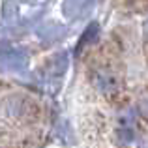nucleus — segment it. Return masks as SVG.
<instances>
[{
  "instance_id": "obj_1",
  "label": "nucleus",
  "mask_w": 148,
  "mask_h": 148,
  "mask_svg": "<svg viewBox=\"0 0 148 148\" xmlns=\"http://www.w3.org/2000/svg\"><path fill=\"white\" fill-rule=\"evenodd\" d=\"M92 83L105 96H116L122 90V77L112 66L103 64L92 69Z\"/></svg>"
},
{
  "instance_id": "obj_2",
  "label": "nucleus",
  "mask_w": 148,
  "mask_h": 148,
  "mask_svg": "<svg viewBox=\"0 0 148 148\" xmlns=\"http://www.w3.org/2000/svg\"><path fill=\"white\" fill-rule=\"evenodd\" d=\"M96 36H98V25H96V23H92V25L88 26L86 30H84V36L81 38V41L77 43V49H75V53L79 54L81 51H83V47H84V45H86V43H92V41L96 40Z\"/></svg>"
},
{
  "instance_id": "obj_3",
  "label": "nucleus",
  "mask_w": 148,
  "mask_h": 148,
  "mask_svg": "<svg viewBox=\"0 0 148 148\" xmlns=\"http://www.w3.org/2000/svg\"><path fill=\"white\" fill-rule=\"evenodd\" d=\"M137 107H139V111H141V114L148 120V92H145V94H143L141 98H139Z\"/></svg>"
},
{
  "instance_id": "obj_4",
  "label": "nucleus",
  "mask_w": 148,
  "mask_h": 148,
  "mask_svg": "<svg viewBox=\"0 0 148 148\" xmlns=\"http://www.w3.org/2000/svg\"><path fill=\"white\" fill-rule=\"evenodd\" d=\"M131 6H135L137 10H141V8H146L148 6V0H130Z\"/></svg>"
},
{
  "instance_id": "obj_5",
  "label": "nucleus",
  "mask_w": 148,
  "mask_h": 148,
  "mask_svg": "<svg viewBox=\"0 0 148 148\" xmlns=\"http://www.w3.org/2000/svg\"><path fill=\"white\" fill-rule=\"evenodd\" d=\"M145 41H146V51H148V21L145 23Z\"/></svg>"
},
{
  "instance_id": "obj_6",
  "label": "nucleus",
  "mask_w": 148,
  "mask_h": 148,
  "mask_svg": "<svg viewBox=\"0 0 148 148\" xmlns=\"http://www.w3.org/2000/svg\"><path fill=\"white\" fill-rule=\"evenodd\" d=\"M0 148H4V146H0Z\"/></svg>"
}]
</instances>
